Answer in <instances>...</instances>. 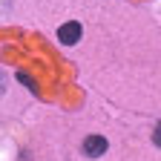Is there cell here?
<instances>
[{"instance_id": "3", "label": "cell", "mask_w": 161, "mask_h": 161, "mask_svg": "<svg viewBox=\"0 0 161 161\" xmlns=\"http://www.w3.org/2000/svg\"><path fill=\"white\" fill-rule=\"evenodd\" d=\"M153 138H155V144L161 147V121H158V127H155V132H153Z\"/></svg>"}, {"instance_id": "1", "label": "cell", "mask_w": 161, "mask_h": 161, "mask_svg": "<svg viewBox=\"0 0 161 161\" xmlns=\"http://www.w3.org/2000/svg\"><path fill=\"white\" fill-rule=\"evenodd\" d=\"M80 32H84V29H80L78 20H69V23H64V26L58 29V40H60L64 46H72V43H78V40H80Z\"/></svg>"}, {"instance_id": "2", "label": "cell", "mask_w": 161, "mask_h": 161, "mask_svg": "<svg viewBox=\"0 0 161 161\" xmlns=\"http://www.w3.org/2000/svg\"><path fill=\"white\" fill-rule=\"evenodd\" d=\"M84 153L92 155V158L104 155V153H107V138H101V135H89V138L84 141Z\"/></svg>"}]
</instances>
